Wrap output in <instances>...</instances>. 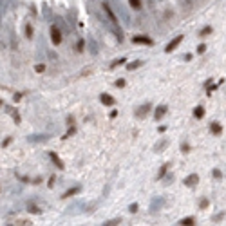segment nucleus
<instances>
[{
  "label": "nucleus",
  "instance_id": "f257e3e1",
  "mask_svg": "<svg viewBox=\"0 0 226 226\" xmlns=\"http://www.w3.org/2000/svg\"><path fill=\"white\" fill-rule=\"evenodd\" d=\"M101 7H103V11H105L107 18L111 20V24L114 26V31H116V35H118V40H123V31H121V27H120V22H118V16L114 15V11L111 9V6L105 2V4H101Z\"/></svg>",
  "mask_w": 226,
  "mask_h": 226
},
{
  "label": "nucleus",
  "instance_id": "f03ea898",
  "mask_svg": "<svg viewBox=\"0 0 226 226\" xmlns=\"http://www.w3.org/2000/svg\"><path fill=\"white\" fill-rule=\"evenodd\" d=\"M63 40V35H62V29L58 26H51V42L55 45H60Z\"/></svg>",
  "mask_w": 226,
  "mask_h": 226
},
{
  "label": "nucleus",
  "instance_id": "7ed1b4c3",
  "mask_svg": "<svg viewBox=\"0 0 226 226\" xmlns=\"http://www.w3.org/2000/svg\"><path fill=\"white\" fill-rule=\"evenodd\" d=\"M100 100H101V103H103L105 107H112V105L116 103V100L112 98L111 94H107V92H101V96H100Z\"/></svg>",
  "mask_w": 226,
  "mask_h": 226
},
{
  "label": "nucleus",
  "instance_id": "20e7f679",
  "mask_svg": "<svg viewBox=\"0 0 226 226\" xmlns=\"http://www.w3.org/2000/svg\"><path fill=\"white\" fill-rule=\"evenodd\" d=\"M181 42H183V35H177V36H176L174 40H172L168 45H166V49H165V51H166V52H172V51H174V49H176V47L181 44Z\"/></svg>",
  "mask_w": 226,
  "mask_h": 226
},
{
  "label": "nucleus",
  "instance_id": "39448f33",
  "mask_svg": "<svg viewBox=\"0 0 226 226\" xmlns=\"http://www.w3.org/2000/svg\"><path fill=\"white\" fill-rule=\"evenodd\" d=\"M197 183H199V176H197V174H192V176H188V177L185 179V185H186V186H196Z\"/></svg>",
  "mask_w": 226,
  "mask_h": 226
},
{
  "label": "nucleus",
  "instance_id": "423d86ee",
  "mask_svg": "<svg viewBox=\"0 0 226 226\" xmlns=\"http://www.w3.org/2000/svg\"><path fill=\"white\" fill-rule=\"evenodd\" d=\"M134 44H145V45H152V40H150L148 36H134L132 38Z\"/></svg>",
  "mask_w": 226,
  "mask_h": 226
},
{
  "label": "nucleus",
  "instance_id": "0eeeda50",
  "mask_svg": "<svg viewBox=\"0 0 226 226\" xmlns=\"http://www.w3.org/2000/svg\"><path fill=\"white\" fill-rule=\"evenodd\" d=\"M49 157L52 159V163H55V165H56L58 168H63V163H62V159H60V157H58V156H56L55 152H51V154H49Z\"/></svg>",
  "mask_w": 226,
  "mask_h": 226
},
{
  "label": "nucleus",
  "instance_id": "6e6552de",
  "mask_svg": "<svg viewBox=\"0 0 226 226\" xmlns=\"http://www.w3.org/2000/svg\"><path fill=\"white\" fill-rule=\"evenodd\" d=\"M210 130H212V134H215V136H219V134L222 132V127H221L219 123H212V125H210Z\"/></svg>",
  "mask_w": 226,
  "mask_h": 226
},
{
  "label": "nucleus",
  "instance_id": "1a4fd4ad",
  "mask_svg": "<svg viewBox=\"0 0 226 226\" xmlns=\"http://www.w3.org/2000/svg\"><path fill=\"white\" fill-rule=\"evenodd\" d=\"M148 111H150V105H143L141 109H137V112H136V114H137V118H143V116H147V114H148Z\"/></svg>",
  "mask_w": 226,
  "mask_h": 226
},
{
  "label": "nucleus",
  "instance_id": "9d476101",
  "mask_svg": "<svg viewBox=\"0 0 226 226\" xmlns=\"http://www.w3.org/2000/svg\"><path fill=\"white\" fill-rule=\"evenodd\" d=\"M165 112H166V107H165V105L157 107V109H156V120H161V118L165 116Z\"/></svg>",
  "mask_w": 226,
  "mask_h": 226
},
{
  "label": "nucleus",
  "instance_id": "9b49d317",
  "mask_svg": "<svg viewBox=\"0 0 226 226\" xmlns=\"http://www.w3.org/2000/svg\"><path fill=\"white\" fill-rule=\"evenodd\" d=\"M203 116H204V109L203 107H196V109H193V118H196V120H201Z\"/></svg>",
  "mask_w": 226,
  "mask_h": 226
},
{
  "label": "nucleus",
  "instance_id": "f8f14e48",
  "mask_svg": "<svg viewBox=\"0 0 226 226\" xmlns=\"http://www.w3.org/2000/svg\"><path fill=\"white\" fill-rule=\"evenodd\" d=\"M33 33H35V31H33V26H31V24H26V36H27V38H33Z\"/></svg>",
  "mask_w": 226,
  "mask_h": 226
},
{
  "label": "nucleus",
  "instance_id": "ddd939ff",
  "mask_svg": "<svg viewBox=\"0 0 226 226\" xmlns=\"http://www.w3.org/2000/svg\"><path fill=\"white\" fill-rule=\"evenodd\" d=\"M143 65V62H132V63H128V71H132V69H137V67H141Z\"/></svg>",
  "mask_w": 226,
  "mask_h": 226
},
{
  "label": "nucleus",
  "instance_id": "4468645a",
  "mask_svg": "<svg viewBox=\"0 0 226 226\" xmlns=\"http://www.w3.org/2000/svg\"><path fill=\"white\" fill-rule=\"evenodd\" d=\"M128 4H130V7H134V9H139L141 7V0H128Z\"/></svg>",
  "mask_w": 226,
  "mask_h": 226
},
{
  "label": "nucleus",
  "instance_id": "2eb2a0df",
  "mask_svg": "<svg viewBox=\"0 0 226 226\" xmlns=\"http://www.w3.org/2000/svg\"><path fill=\"white\" fill-rule=\"evenodd\" d=\"M35 71H36V72H44V71H45V63H36V65H35Z\"/></svg>",
  "mask_w": 226,
  "mask_h": 226
},
{
  "label": "nucleus",
  "instance_id": "dca6fc26",
  "mask_svg": "<svg viewBox=\"0 0 226 226\" xmlns=\"http://www.w3.org/2000/svg\"><path fill=\"white\" fill-rule=\"evenodd\" d=\"M80 188H72V190H67L65 193H63V197H71V196H74V193H76Z\"/></svg>",
  "mask_w": 226,
  "mask_h": 226
},
{
  "label": "nucleus",
  "instance_id": "f3484780",
  "mask_svg": "<svg viewBox=\"0 0 226 226\" xmlns=\"http://www.w3.org/2000/svg\"><path fill=\"white\" fill-rule=\"evenodd\" d=\"M179 224H193V217H185V219H181Z\"/></svg>",
  "mask_w": 226,
  "mask_h": 226
},
{
  "label": "nucleus",
  "instance_id": "a211bd4d",
  "mask_svg": "<svg viewBox=\"0 0 226 226\" xmlns=\"http://www.w3.org/2000/svg\"><path fill=\"white\" fill-rule=\"evenodd\" d=\"M166 145H168V141H161V143H157V145H156V150H161V148H165Z\"/></svg>",
  "mask_w": 226,
  "mask_h": 226
},
{
  "label": "nucleus",
  "instance_id": "6ab92c4d",
  "mask_svg": "<svg viewBox=\"0 0 226 226\" xmlns=\"http://www.w3.org/2000/svg\"><path fill=\"white\" fill-rule=\"evenodd\" d=\"M121 63H125V58H120V60H116V62L112 63L111 67H118V65H121Z\"/></svg>",
  "mask_w": 226,
  "mask_h": 226
},
{
  "label": "nucleus",
  "instance_id": "aec40b11",
  "mask_svg": "<svg viewBox=\"0 0 226 226\" xmlns=\"http://www.w3.org/2000/svg\"><path fill=\"white\" fill-rule=\"evenodd\" d=\"M27 210H29V212H33V213H40V210L35 206V204H31V206H27Z\"/></svg>",
  "mask_w": 226,
  "mask_h": 226
},
{
  "label": "nucleus",
  "instance_id": "412c9836",
  "mask_svg": "<svg viewBox=\"0 0 226 226\" xmlns=\"http://www.w3.org/2000/svg\"><path fill=\"white\" fill-rule=\"evenodd\" d=\"M107 226H112V224H120V219H112V221H107Z\"/></svg>",
  "mask_w": 226,
  "mask_h": 226
},
{
  "label": "nucleus",
  "instance_id": "4be33fe9",
  "mask_svg": "<svg viewBox=\"0 0 226 226\" xmlns=\"http://www.w3.org/2000/svg\"><path fill=\"white\" fill-rule=\"evenodd\" d=\"M128 210H130L132 213H134V212H137V204H136V203H134V204H130V206H128Z\"/></svg>",
  "mask_w": 226,
  "mask_h": 226
},
{
  "label": "nucleus",
  "instance_id": "5701e85b",
  "mask_svg": "<svg viewBox=\"0 0 226 226\" xmlns=\"http://www.w3.org/2000/svg\"><path fill=\"white\" fill-rule=\"evenodd\" d=\"M208 33H212V27H204V29L201 31V35H208Z\"/></svg>",
  "mask_w": 226,
  "mask_h": 226
},
{
  "label": "nucleus",
  "instance_id": "b1692460",
  "mask_svg": "<svg viewBox=\"0 0 226 226\" xmlns=\"http://www.w3.org/2000/svg\"><path fill=\"white\" fill-rule=\"evenodd\" d=\"M13 120H15V123H20V116H18V112H13Z\"/></svg>",
  "mask_w": 226,
  "mask_h": 226
},
{
  "label": "nucleus",
  "instance_id": "393cba45",
  "mask_svg": "<svg viewBox=\"0 0 226 226\" xmlns=\"http://www.w3.org/2000/svg\"><path fill=\"white\" fill-rule=\"evenodd\" d=\"M15 224H22V226H24V224H31V222H29V221H26V219H20V221H16Z\"/></svg>",
  "mask_w": 226,
  "mask_h": 226
},
{
  "label": "nucleus",
  "instance_id": "a878e982",
  "mask_svg": "<svg viewBox=\"0 0 226 226\" xmlns=\"http://www.w3.org/2000/svg\"><path fill=\"white\" fill-rule=\"evenodd\" d=\"M165 172H166V165H165L163 168H161V172H159V179H161V177H163V176H165Z\"/></svg>",
  "mask_w": 226,
  "mask_h": 226
},
{
  "label": "nucleus",
  "instance_id": "bb28decb",
  "mask_svg": "<svg viewBox=\"0 0 226 226\" xmlns=\"http://www.w3.org/2000/svg\"><path fill=\"white\" fill-rule=\"evenodd\" d=\"M213 177L219 179V177H221V172H219V170H213Z\"/></svg>",
  "mask_w": 226,
  "mask_h": 226
},
{
  "label": "nucleus",
  "instance_id": "cd10ccee",
  "mask_svg": "<svg viewBox=\"0 0 226 226\" xmlns=\"http://www.w3.org/2000/svg\"><path fill=\"white\" fill-rule=\"evenodd\" d=\"M204 206H208V201H206V199L201 201V208H204Z\"/></svg>",
  "mask_w": 226,
  "mask_h": 226
},
{
  "label": "nucleus",
  "instance_id": "c85d7f7f",
  "mask_svg": "<svg viewBox=\"0 0 226 226\" xmlns=\"http://www.w3.org/2000/svg\"><path fill=\"white\" fill-rule=\"evenodd\" d=\"M204 49H206V47H204V45H199V47H197V52H199V55H201V52H204Z\"/></svg>",
  "mask_w": 226,
  "mask_h": 226
},
{
  "label": "nucleus",
  "instance_id": "c756f323",
  "mask_svg": "<svg viewBox=\"0 0 226 226\" xmlns=\"http://www.w3.org/2000/svg\"><path fill=\"white\" fill-rule=\"evenodd\" d=\"M116 85H118V87H123L125 81H123V80H118V81H116Z\"/></svg>",
  "mask_w": 226,
  "mask_h": 226
},
{
  "label": "nucleus",
  "instance_id": "7c9ffc66",
  "mask_svg": "<svg viewBox=\"0 0 226 226\" xmlns=\"http://www.w3.org/2000/svg\"><path fill=\"white\" fill-rule=\"evenodd\" d=\"M181 148H183V152H188V150H190V147H188V145H183Z\"/></svg>",
  "mask_w": 226,
  "mask_h": 226
},
{
  "label": "nucleus",
  "instance_id": "2f4dec72",
  "mask_svg": "<svg viewBox=\"0 0 226 226\" xmlns=\"http://www.w3.org/2000/svg\"><path fill=\"white\" fill-rule=\"evenodd\" d=\"M2 105H4V101H2V100H0V107H2Z\"/></svg>",
  "mask_w": 226,
  "mask_h": 226
}]
</instances>
